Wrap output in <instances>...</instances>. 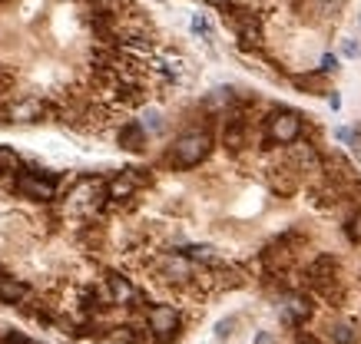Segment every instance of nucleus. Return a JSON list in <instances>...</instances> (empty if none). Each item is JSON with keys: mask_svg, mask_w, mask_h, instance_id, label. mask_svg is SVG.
<instances>
[{"mask_svg": "<svg viewBox=\"0 0 361 344\" xmlns=\"http://www.w3.org/2000/svg\"><path fill=\"white\" fill-rule=\"evenodd\" d=\"M209 152H212V136L202 133V129H193V133H182L179 139L173 143L169 163L176 165V169H193V165H199Z\"/></svg>", "mask_w": 361, "mask_h": 344, "instance_id": "f257e3e1", "label": "nucleus"}, {"mask_svg": "<svg viewBox=\"0 0 361 344\" xmlns=\"http://www.w3.org/2000/svg\"><path fill=\"white\" fill-rule=\"evenodd\" d=\"M301 136V113L295 109H275L265 120V139L272 146H295Z\"/></svg>", "mask_w": 361, "mask_h": 344, "instance_id": "f03ea898", "label": "nucleus"}, {"mask_svg": "<svg viewBox=\"0 0 361 344\" xmlns=\"http://www.w3.org/2000/svg\"><path fill=\"white\" fill-rule=\"evenodd\" d=\"M57 176L53 172H17V192L24 199H37V202H50L57 199Z\"/></svg>", "mask_w": 361, "mask_h": 344, "instance_id": "7ed1b4c3", "label": "nucleus"}, {"mask_svg": "<svg viewBox=\"0 0 361 344\" xmlns=\"http://www.w3.org/2000/svg\"><path fill=\"white\" fill-rule=\"evenodd\" d=\"M146 325L156 334V344H169L179 331V311L173 305H152L150 314H146Z\"/></svg>", "mask_w": 361, "mask_h": 344, "instance_id": "20e7f679", "label": "nucleus"}, {"mask_svg": "<svg viewBox=\"0 0 361 344\" xmlns=\"http://www.w3.org/2000/svg\"><path fill=\"white\" fill-rule=\"evenodd\" d=\"M44 103L40 100H33V96H24V100H17V103L7 106V123H40L44 120Z\"/></svg>", "mask_w": 361, "mask_h": 344, "instance_id": "39448f33", "label": "nucleus"}, {"mask_svg": "<svg viewBox=\"0 0 361 344\" xmlns=\"http://www.w3.org/2000/svg\"><path fill=\"white\" fill-rule=\"evenodd\" d=\"M312 314V301L305 298L301 291H295V295H288L285 305H282V321H285L288 328H299L301 321Z\"/></svg>", "mask_w": 361, "mask_h": 344, "instance_id": "423d86ee", "label": "nucleus"}, {"mask_svg": "<svg viewBox=\"0 0 361 344\" xmlns=\"http://www.w3.org/2000/svg\"><path fill=\"white\" fill-rule=\"evenodd\" d=\"M106 288H109V301H113V305H130V301L139 298V291L130 284V278H123L116 271L106 275Z\"/></svg>", "mask_w": 361, "mask_h": 344, "instance_id": "0eeeda50", "label": "nucleus"}, {"mask_svg": "<svg viewBox=\"0 0 361 344\" xmlns=\"http://www.w3.org/2000/svg\"><path fill=\"white\" fill-rule=\"evenodd\" d=\"M229 20H232V27L239 30V37L245 44H252V46L258 44V17L252 10H232Z\"/></svg>", "mask_w": 361, "mask_h": 344, "instance_id": "6e6552de", "label": "nucleus"}, {"mask_svg": "<svg viewBox=\"0 0 361 344\" xmlns=\"http://www.w3.org/2000/svg\"><path fill=\"white\" fill-rule=\"evenodd\" d=\"M335 275H338V262H335L331 255H318L315 262L308 265V278L315 284H322V288L328 282H335Z\"/></svg>", "mask_w": 361, "mask_h": 344, "instance_id": "1a4fd4ad", "label": "nucleus"}, {"mask_svg": "<svg viewBox=\"0 0 361 344\" xmlns=\"http://www.w3.org/2000/svg\"><path fill=\"white\" fill-rule=\"evenodd\" d=\"M27 295H30V288L20 282V278H7V275H0V301H3V305H20Z\"/></svg>", "mask_w": 361, "mask_h": 344, "instance_id": "9d476101", "label": "nucleus"}, {"mask_svg": "<svg viewBox=\"0 0 361 344\" xmlns=\"http://www.w3.org/2000/svg\"><path fill=\"white\" fill-rule=\"evenodd\" d=\"M136 192V176L133 172H120L116 179H109L106 182V199H130V195Z\"/></svg>", "mask_w": 361, "mask_h": 344, "instance_id": "9b49d317", "label": "nucleus"}, {"mask_svg": "<svg viewBox=\"0 0 361 344\" xmlns=\"http://www.w3.org/2000/svg\"><path fill=\"white\" fill-rule=\"evenodd\" d=\"M120 146L130 152H139L146 146V129H143V123H126L120 129Z\"/></svg>", "mask_w": 361, "mask_h": 344, "instance_id": "f8f14e48", "label": "nucleus"}, {"mask_svg": "<svg viewBox=\"0 0 361 344\" xmlns=\"http://www.w3.org/2000/svg\"><path fill=\"white\" fill-rule=\"evenodd\" d=\"M222 143H226L229 150H242V146H245V123L229 120L226 129H222Z\"/></svg>", "mask_w": 361, "mask_h": 344, "instance_id": "ddd939ff", "label": "nucleus"}, {"mask_svg": "<svg viewBox=\"0 0 361 344\" xmlns=\"http://www.w3.org/2000/svg\"><path fill=\"white\" fill-rule=\"evenodd\" d=\"M299 90H305V93H322V96H328V83H325V73H308V76H295L292 80Z\"/></svg>", "mask_w": 361, "mask_h": 344, "instance_id": "4468645a", "label": "nucleus"}, {"mask_svg": "<svg viewBox=\"0 0 361 344\" xmlns=\"http://www.w3.org/2000/svg\"><path fill=\"white\" fill-rule=\"evenodd\" d=\"M166 275L169 278H189L193 275V262L186 255H169L166 258Z\"/></svg>", "mask_w": 361, "mask_h": 344, "instance_id": "2eb2a0df", "label": "nucleus"}, {"mask_svg": "<svg viewBox=\"0 0 361 344\" xmlns=\"http://www.w3.org/2000/svg\"><path fill=\"white\" fill-rule=\"evenodd\" d=\"M282 176H272V189L282 195H292L295 192V169H279Z\"/></svg>", "mask_w": 361, "mask_h": 344, "instance_id": "dca6fc26", "label": "nucleus"}, {"mask_svg": "<svg viewBox=\"0 0 361 344\" xmlns=\"http://www.w3.org/2000/svg\"><path fill=\"white\" fill-rule=\"evenodd\" d=\"M0 172H20V156L10 146H0Z\"/></svg>", "mask_w": 361, "mask_h": 344, "instance_id": "f3484780", "label": "nucleus"}, {"mask_svg": "<svg viewBox=\"0 0 361 344\" xmlns=\"http://www.w3.org/2000/svg\"><path fill=\"white\" fill-rule=\"evenodd\" d=\"M186 258L189 262H215V252H212L209 245H189L186 248Z\"/></svg>", "mask_w": 361, "mask_h": 344, "instance_id": "a211bd4d", "label": "nucleus"}, {"mask_svg": "<svg viewBox=\"0 0 361 344\" xmlns=\"http://www.w3.org/2000/svg\"><path fill=\"white\" fill-rule=\"evenodd\" d=\"M331 338H335V344H355V328L351 325H335Z\"/></svg>", "mask_w": 361, "mask_h": 344, "instance_id": "6ab92c4d", "label": "nucleus"}, {"mask_svg": "<svg viewBox=\"0 0 361 344\" xmlns=\"http://www.w3.org/2000/svg\"><path fill=\"white\" fill-rule=\"evenodd\" d=\"M348 239L355 242V245H361V209L355 212V215H351V219H348Z\"/></svg>", "mask_w": 361, "mask_h": 344, "instance_id": "aec40b11", "label": "nucleus"}, {"mask_svg": "<svg viewBox=\"0 0 361 344\" xmlns=\"http://www.w3.org/2000/svg\"><path fill=\"white\" fill-rule=\"evenodd\" d=\"M338 70V57L335 53H325L322 57V66H318V73H335Z\"/></svg>", "mask_w": 361, "mask_h": 344, "instance_id": "412c9836", "label": "nucleus"}, {"mask_svg": "<svg viewBox=\"0 0 361 344\" xmlns=\"http://www.w3.org/2000/svg\"><path fill=\"white\" fill-rule=\"evenodd\" d=\"M232 325H236V318H226V321H219V325H215V338H229V334H232Z\"/></svg>", "mask_w": 361, "mask_h": 344, "instance_id": "4be33fe9", "label": "nucleus"}, {"mask_svg": "<svg viewBox=\"0 0 361 344\" xmlns=\"http://www.w3.org/2000/svg\"><path fill=\"white\" fill-rule=\"evenodd\" d=\"M342 53H345V57H361V46L355 44V40H345V44H342Z\"/></svg>", "mask_w": 361, "mask_h": 344, "instance_id": "5701e85b", "label": "nucleus"}, {"mask_svg": "<svg viewBox=\"0 0 361 344\" xmlns=\"http://www.w3.org/2000/svg\"><path fill=\"white\" fill-rule=\"evenodd\" d=\"M10 87H14V76L7 73V70H0V96H3L7 90H10Z\"/></svg>", "mask_w": 361, "mask_h": 344, "instance_id": "b1692460", "label": "nucleus"}, {"mask_svg": "<svg viewBox=\"0 0 361 344\" xmlns=\"http://www.w3.org/2000/svg\"><path fill=\"white\" fill-rule=\"evenodd\" d=\"M193 30H196V33H202V37H209V24H206L202 17H196V20H193Z\"/></svg>", "mask_w": 361, "mask_h": 344, "instance_id": "393cba45", "label": "nucleus"}, {"mask_svg": "<svg viewBox=\"0 0 361 344\" xmlns=\"http://www.w3.org/2000/svg\"><path fill=\"white\" fill-rule=\"evenodd\" d=\"M7 344H37V341L24 338V334H7Z\"/></svg>", "mask_w": 361, "mask_h": 344, "instance_id": "a878e982", "label": "nucleus"}, {"mask_svg": "<svg viewBox=\"0 0 361 344\" xmlns=\"http://www.w3.org/2000/svg\"><path fill=\"white\" fill-rule=\"evenodd\" d=\"M90 3L96 7V10H100V14H106V10L113 7V0H90Z\"/></svg>", "mask_w": 361, "mask_h": 344, "instance_id": "bb28decb", "label": "nucleus"}, {"mask_svg": "<svg viewBox=\"0 0 361 344\" xmlns=\"http://www.w3.org/2000/svg\"><path fill=\"white\" fill-rule=\"evenodd\" d=\"M299 344H318L315 334H305V331H299Z\"/></svg>", "mask_w": 361, "mask_h": 344, "instance_id": "cd10ccee", "label": "nucleus"}, {"mask_svg": "<svg viewBox=\"0 0 361 344\" xmlns=\"http://www.w3.org/2000/svg\"><path fill=\"white\" fill-rule=\"evenodd\" d=\"M328 106H331V109H338V106H342V96H338V93H335V90L328 93Z\"/></svg>", "mask_w": 361, "mask_h": 344, "instance_id": "c85d7f7f", "label": "nucleus"}, {"mask_svg": "<svg viewBox=\"0 0 361 344\" xmlns=\"http://www.w3.org/2000/svg\"><path fill=\"white\" fill-rule=\"evenodd\" d=\"M256 344H272V334H258Z\"/></svg>", "mask_w": 361, "mask_h": 344, "instance_id": "c756f323", "label": "nucleus"}, {"mask_svg": "<svg viewBox=\"0 0 361 344\" xmlns=\"http://www.w3.org/2000/svg\"><path fill=\"white\" fill-rule=\"evenodd\" d=\"M212 3H229V0H212Z\"/></svg>", "mask_w": 361, "mask_h": 344, "instance_id": "7c9ffc66", "label": "nucleus"}]
</instances>
